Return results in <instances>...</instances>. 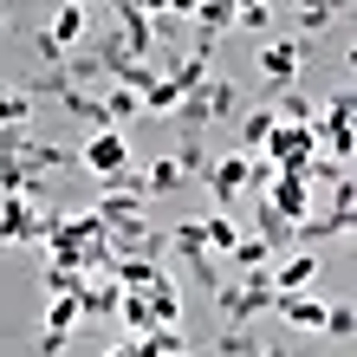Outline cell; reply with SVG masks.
<instances>
[{"label": "cell", "instance_id": "cell-9", "mask_svg": "<svg viewBox=\"0 0 357 357\" xmlns=\"http://www.w3.org/2000/svg\"><path fill=\"white\" fill-rule=\"evenodd\" d=\"M325 280V260L319 254H286V260H273V273H266V286H273V299H292V292H312Z\"/></svg>", "mask_w": 357, "mask_h": 357}, {"label": "cell", "instance_id": "cell-14", "mask_svg": "<svg viewBox=\"0 0 357 357\" xmlns=\"http://www.w3.org/2000/svg\"><path fill=\"white\" fill-rule=\"evenodd\" d=\"M182 20H195V33H227L234 26V7H227V0H195V7H182Z\"/></svg>", "mask_w": 357, "mask_h": 357}, {"label": "cell", "instance_id": "cell-28", "mask_svg": "<svg viewBox=\"0 0 357 357\" xmlns=\"http://www.w3.org/2000/svg\"><path fill=\"white\" fill-rule=\"evenodd\" d=\"M266 20H273V7H266V0H241V7H234V26H254V33H266Z\"/></svg>", "mask_w": 357, "mask_h": 357}, {"label": "cell", "instance_id": "cell-25", "mask_svg": "<svg viewBox=\"0 0 357 357\" xmlns=\"http://www.w3.org/2000/svg\"><path fill=\"white\" fill-rule=\"evenodd\" d=\"M176 162H182V176H202V169H208V143H202V137H182V143H176Z\"/></svg>", "mask_w": 357, "mask_h": 357}, {"label": "cell", "instance_id": "cell-20", "mask_svg": "<svg viewBox=\"0 0 357 357\" xmlns=\"http://www.w3.org/2000/svg\"><path fill=\"white\" fill-rule=\"evenodd\" d=\"M33 123V98L20 85H0V130H26Z\"/></svg>", "mask_w": 357, "mask_h": 357}, {"label": "cell", "instance_id": "cell-22", "mask_svg": "<svg viewBox=\"0 0 357 357\" xmlns=\"http://www.w3.org/2000/svg\"><path fill=\"white\" fill-rule=\"evenodd\" d=\"M78 286H85L78 266H46V292H52V299H78Z\"/></svg>", "mask_w": 357, "mask_h": 357}, {"label": "cell", "instance_id": "cell-30", "mask_svg": "<svg viewBox=\"0 0 357 357\" xmlns=\"http://www.w3.org/2000/svg\"><path fill=\"white\" fill-rule=\"evenodd\" d=\"M104 357H143V344L130 338V344H111V351H104Z\"/></svg>", "mask_w": 357, "mask_h": 357}, {"label": "cell", "instance_id": "cell-12", "mask_svg": "<svg viewBox=\"0 0 357 357\" xmlns=\"http://www.w3.org/2000/svg\"><path fill=\"white\" fill-rule=\"evenodd\" d=\"M117 299H123V292H117L111 273H85V286H78V319H111Z\"/></svg>", "mask_w": 357, "mask_h": 357}, {"label": "cell", "instance_id": "cell-8", "mask_svg": "<svg viewBox=\"0 0 357 357\" xmlns=\"http://www.w3.org/2000/svg\"><path fill=\"white\" fill-rule=\"evenodd\" d=\"M78 162H85L98 182H111V176L130 169V137H123V130H91L85 150H78Z\"/></svg>", "mask_w": 357, "mask_h": 357}, {"label": "cell", "instance_id": "cell-13", "mask_svg": "<svg viewBox=\"0 0 357 357\" xmlns=\"http://www.w3.org/2000/svg\"><path fill=\"white\" fill-rule=\"evenodd\" d=\"M234 123H241V130H234V156H247V162H254V156L266 150V130H273V111L260 104V111H241Z\"/></svg>", "mask_w": 357, "mask_h": 357}, {"label": "cell", "instance_id": "cell-3", "mask_svg": "<svg viewBox=\"0 0 357 357\" xmlns=\"http://www.w3.org/2000/svg\"><path fill=\"white\" fill-rule=\"evenodd\" d=\"M85 33H91V13L78 7V0L52 7V13H46V26H39V59H46V66H66V59H72V46H78Z\"/></svg>", "mask_w": 357, "mask_h": 357}, {"label": "cell", "instance_id": "cell-24", "mask_svg": "<svg viewBox=\"0 0 357 357\" xmlns=\"http://www.w3.org/2000/svg\"><path fill=\"white\" fill-rule=\"evenodd\" d=\"M215 357H260V338H254V331H221Z\"/></svg>", "mask_w": 357, "mask_h": 357}, {"label": "cell", "instance_id": "cell-27", "mask_svg": "<svg viewBox=\"0 0 357 357\" xmlns=\"http://www.w3.org/2000/svg\"><path fill=\"white\" fill-rule=\"evenodd\" d=\"M292 20H299V39H312V33H325L331 20H338V7H299Z\"/></svg>", "mask_w": 357, "mask_h": 357}, {"label": "cell", "instance_id": "cell-7", "mask_svg": "<svg viewBox=\"0 0 357 357\" xmlns=\"http://www.w3.org/2000/svg\"><path fill=\"white\" fill-rule=\"evenodd\" d=\"M202 182H208V195H215V208H227V202H241L247 188H254V162L247 156H208V169H202Z\"/></svg>", "mask_w": 357, "mask_h": 357}, {"label": "cell", "instance_id": "cell-19", "mask_svg": "<svg viewBox=\"0 0 357 357\" xmlns=\"http://www.w3.org/2000/svg\"><path fill=\"white\" fill-rule=\"evenodd\" d=\"M241 234H247L241 221H227V215H208V260H227V254L241 247Z\"/></svg>", "mask_w": 357, "mask_h": 357}, {"label": "cell", "instance_id": "cell-4", "mask_svg": "<svg viewBox=\"0 0 357 357\" xmlns=\"http://www.w3.org/2000/svg\"><path fill=\"white\" fill-rule=\"evenodd\" d=\"M46 234V195H0V254Z\"/></svg>", "mask_w": 357, "mask_h": 357}, {"label": "cell", "instance_id": "cell-29", "mask_svg": "<svg viewBox=\"0 0 357 357\" xmlns=\"http://www.w3.org/2000/svg\"><path fill=\"white\" fill-rule=\"evenodd\" d=\"M72 338H52V331H39V357H66Z\"/></svg>", "mask_w": 357, "mask_h": 357}, {"label": "cell", "instance_id": "cell-32", "mask_svg": "<svg viewBox=\"0 0 357 357\" xmlns=\"http://www.w3.org/2000/svg\"><path fill=\"white\" fill-rule=\"evenodd\" d=\"M7 33H13V20H7V13H0V39H7Z\"/></svg>", "mask_w": 357, "mask_h": 357}, {"label": "cell", "instance_id": "cell-18", "mask_svg": "<svg viewBox=\"0 0 357 357\" xmlns=\"http://www.w3.org/2000/svg\"><path fill=\"white\" fill-rule=\"evenodd\" d=\"M227 260H234V273H273V260H280V254H273L266 241L241 234V247H234V254H227Z\"/></svg>", "mask_w": 357, "mask_h": 357}, {"label": "cell", "instance_id": "cell-11", "mask_svg": "<svg viewBox=\"0 0 357 357\" xmlns=\"http://www.w3.org/2000/svg\"><path fill=\"white\" fill-rule=\"evenodd\" d=\"M325 292L312 286V292H292V299H273V312H280L286 325H299V331H325Z\"/></svg>", "mask_w": 357, "mask_h": 357}, {"label": "cell", "instance_id": "cell-26", "mask_svg": "<svg viewBox=\"0 0 357 357\" xmlns=\"http://www.w3.org/2000/svg\"><path fill=\"white\" fill-rule=\"evenodd\" d=\"M351 325H357V319H351V305L338 299V305H325V331H319V338H331V344H344V338H351Z\"/></svg>", "mask_w": 357, "mask_h": 357}, {"label": "cell", "instance_id": "cell-1", "mask_svg": "<svg viewBox=\"0 0 357 357\" xmlns=\"http://www.w3.org/2000/svg\"><path fill=\"white\" fill-rule=\"evenodd\" d=\"M208 292H215V312L227 319V331H254V319H266V312H273L266 273H227V280H215Z\"/></svg>", "mask_w": 357, "mask_h": 357}, {"label": "cell", "instance_id": "cell-23", "mask_svg": "<svg viewBox=\"0 0 357 357\" xmlns=\"http://www.w3.org/2000/svg\"><path fill=\"white\" fill-rule=\"evenodd\" d=\"M176 104H182V91L169 85V78H156V85L143 91V111H156V117H176Z\"/></svg>", "mask_w": 357, "mask_h": 357}, {"label": "cell", "instance_id": "cell-5", "mask_svg": "<svg viewBox=\"0 0 357 357\" xmlns=\"http://www.w3.org/2000/svg\"><path fill=\"white\" fill-rule=\"evenodd\" d=\"M260 208H266V215H280L286 227H299L312 208H319V195H312L305 176H273V182L260 188Z\"/></svg>", "mask_w": 357, "mask_h": 357}, {"label": "cell", "instance_id": "cell-16", "mask_svg": "<svg viewBox=\"0 0 357 357\" xmlns=\"http://www.w3.org/2000/svg\"><path fill=\"white\" fill-rule=\"evenodd\" d=\"M137 182H143V195H169V188H182L188 176H182V162H176V156H156Z\"/></svg>", "mask_w": 357, "mask_h": 357}, {"label": "cell", "instance_id": "cell-15", "mask_svg": "<svg viewBox=\"0 0 357 357\" xmlns=\"http://www.w3.org/2000/svg\"><path fill=\"white\" fill-rule=\"evenodd\" d=\"M266 111H273V123H305V130L319 123V104H312L305 91H280V98L266 104Z\"/></svg>", "mask_w": 357, "mask_h": 357}, {"label": "cell", "instance_id": "cell-2", "mask_svg": "<svg viewBox=\"0 0 357 357\" xmlns=\"http://www.w3.org/2000/svg\"><path fill=\"white\" fill-rule=\"evenodd\" d=\"M319 156V137L305 130V123H273L266 130V150H260V162L273 176H305V162Z\"/></svg>", "mask_w": 357, "mask_h": 357}, {"label": "cell", "instance_id": "cell-31", "mask_svg": "<svg viewBox=\"0 0 357 357\" xmlns=\"http://www.w3.org/2000/svg\"><path fill=\"white\" fill-rule=\"evenodd\" d=\"M260 357H286V351H280V344H260Z\"/></svg>", "mask_w": 357, "mask_h": 357}, {"label": "cell", "instance_id": "cell-6", "mask_svg": "<svg viewBox=\"0 0 357 357\" xmlns=\"http://www.w3.org/2000/svg\"><path fill=\"white\" fill-rule=\"evenodd\" d=\"M299 72H305V39H266V46H260L266 91H292V85H299Z\"/></svg>", "mask_w": 357, "mask_h": 357}, {"label": "cell", "instance_id": "cell-10", "mask_svg": "<svg viewBox=\"0 0 357 357\" xmlns=\"http://www.w3.org/2000/svg\"><path fill=\"white\" fill-rule=\"evenodd\" d=\"M143 305H150V319H156V331H169V325H182V292H176V273L162 266L150 286H143Z\"/></svg>", "mask_w": 357, "mask_h": 357}, {"label": "cell", "instance_id": "cell-17", "mask_svg": "<svg viewBox=\"0 0 357 357\" xmlns=\"http://www.w3.org/2000/svg\"><path fill=\"white\" fill-rule=\"evenodd\" d=\"M98 104H104V123H137V117H143V98L123 91V85H104Z\"/></svg>", "mask_w": 357, "mask_h": 357}, {"label": "cell", "instance_id": "cell-21", "mask_svg": "<svg viewBox=\"0 0 357 357\" xmlns=\"http://www.w3.org/2000/svg\"><path fill=\"white\" fill-rule=\"evenodd\" d=\"M72 325H78V299H52V305H46V325H39V331H52V338H72Z\"/></svg>", "mask_w": 357, "mask_h": 357}]
</instances>
